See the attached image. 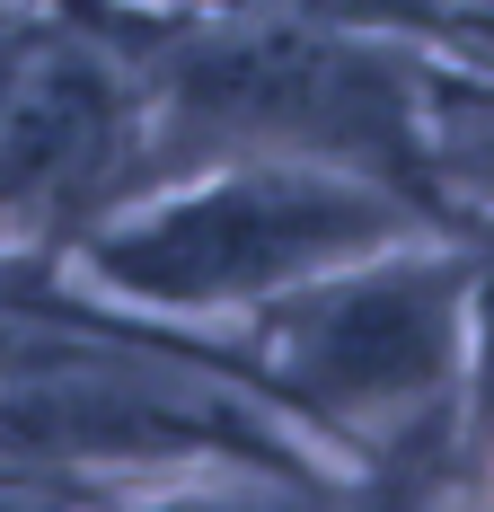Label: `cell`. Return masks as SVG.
Returning a JSON list of instances; mask_svg holds the SVG:
<instances>
[{
    "instance_id": "obj_1",
    "label": "cell",
    "mask_w": 494,
    "mask_h": 512,
    "mask_svg": "<svg viewBox=\"0 0 494 512\" xmlns=\"http://www.w3.org/2000/svg\"><path fill=\"white\" fill-rule=\"evenodd\" d=\"M397 212L380 195H362L345 177H230L195 204H168L115 230L89 248L115 292H142V301H239V292H274L327 256H353L371 239H389Z\"/></svg>"
},
{
    "instance_id": "obj_2",
    "label": "cell",
    "mask_w": 494,
    "mask_h": 512,
    "mask_svg": "<svg viewBox=\"0 0 494 512\" xmlns=\"http://www.w3.org/2000/svg\"><path fill=\"white\" fill-rule=\"evenodd\" d=\"M177 115L195 142H309L380 168H415L406 89L389 62L327 36H230L177 62Z\"/></svg>"
},
{
    "instance_id": "obj_3",
    "label": "cell",
    "mask_w": 494,
    "mask_h": 512,
    "mask_svg": "<svg viewBox=\"0 0 494 512\" xmlns=\"http://www.w3.org/2000/svg\"><path fill=\"white\" fill-rule=\"evenodd\" d=\"M283 380L327 415H397L450 380V274L389 265L283 318Z\"/></svg>"
},
{
    "instance_id": "obj_4",
    "label": "cell",
    "mask_w": 494,
    "mask_h": 512,
    "mask_svg": "<svg viewBox=\"0 0 494 512\" xmlns=\"http://www.w3.org/2000/svg\"><path fill=\"white\" fill-rule=\"evenodd\" d=\"M133 106L89 45L36 36L0 71V204L9 212H80L124 159Z\"/></svg>"
},
{
    "instance_id": "obj_5",
    "label": "cell",
    "mask_w": 494,
    "mask_h": 512,
    "mask_svg": "<svg viewBox=\"0 0 494 512\" xmlns=\"http://www.w3.org/2000/svg\"><path fill=\"white\" fill-rule=\"evenodd\" d=\"M442 142H450V168L494 195V89H450L442 98Z\"/></svg>"
},
{
    "instance_id": "obj_6",
    "label": "cell",
    "mask_w": 494,
    "mask_h": 512,
    "mask_svg": "<svg viewBox=\"0 0 494 512\" xmlns=\"http://www.w3.org/2000/svg\"><path fill=\"white\" fill-rule=\"evenodd\" d=\"M477 415H486V433H494V283H486V398H477Z\"/></svg>"
}]
</instances>
